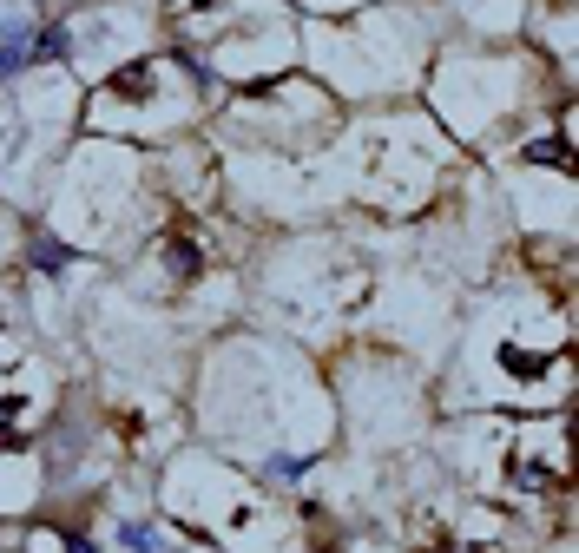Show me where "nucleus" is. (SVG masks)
Segmentation results:
<instances>
[{
  "label": "nucleus",
  "instance_id": "nucleus-1",
  "mask_svg": "<svg viewBox=\"0 0 579 553\" xmlns=\"http://www.w3.org/2000/svg\"><path fill=\"white\" fill-rule=\"evenodd\" d=\"M33 66V20H14V27L0 33V79H14Z\"/></svg>",
  "mask_w": 579,
  "mask_h": 553
},
{
  "label": "nucleus",
  "instance_id": "nucleus-2",
  "mask_svg": "<svg viewBox=\"0 0 579 553\" xmlns=\"http://www.w3.org/2000/svg\"><path fill=\"white\" fill-rule=\"evenodd\" d=\"M165 270H172V277H178V284H191V277H198V270H204V257H198V244H191V237H165Z\"/></svg>",
  "mask_w": 579,
  "mask_h": 553
},
{
  "label": "nucleus",
  "instance_id": "nucleus-3",
  "mask_svg": "<svg viewBox=\"0 0 579 553\" xmlns=\"http://www.w3.org/2000/svg\"><path fill=\"white\" fill-rule=\"evenodd\" d=\"M66 264H73V244H60V237H33V270H47V277H60Z\"/></svg>",
  "mask_w": 579,
  "mask_h": 553
},
{
  "label": "nucleus",
  "instance_id": "nucleus-4",
  "mask_svg": "<svg viewBox=\"0 0 579 553\" xmlns=\"http://www.w3.org/2000/svg\"><path fill=\"white\" fill-rule=\"evenodd\" d=\"M73 53V33L66 27H33V66L40 60H66Z\"/></svg>",
  "mask_w": 579,
  "mask_h": 553
},
{
  "label": "nucleus",
  "instance_id": "nucleus-5",
  "mask_svg": "<svg viewBox=\"0 0 579 553\" xmlns=\"http://www.w3.org/2000/svg\"><path fill=\"white\" fill-rule=\"evenodd\" d=\"M119 540H126L132 553H172V547H165V534H158V527H145V521H126V527H119Z\"/></svg>",
  "mask_w": 579,
  "mask_h": 553
},
{
  "label": "nucleus",
  "instance_id": "nucleus-6",
  "mask_svg": "<svg viewBox=\"0 0 579 553\" xmlns=\"http://www.w3.org/2000/svg\"><path fill=\"white\" fill-rule=\"evenodd\" d=\"M145 86H152V66H145V60H132L126 73L112 79V93H145Z\"/></svg>",
  "mask_w": 579,
  "mask_h": 553
},
{
  "label": "nucleus",
  "instance_id": "nucleus-7",
  "mask_svg": "<svg viewBox=\"0 0 579 553\" xmlns=\"http://www.w3.org/2000/svg\"><path fill=\"white\" fill-rule=\"evenodd\" d=\"M527 165H566V139H540V145H527Z\"/></svg>",
  "mask_w": 579,
  "mask_h": 553
},
{
  "label": "nucleus",
  "instance_id": "nucleus-8",
  "mask_svg": "<svg viewBox=\"0 0 579 553\" xmlns=\"http://www.w3.org/2000/svg\"><path fill=\"white\" fill-rule=\"evenodd\" d=\"M60 547H66V553H99V547H93V540H86V534H66Z\"/></svg>",
  "mask_w": 579,
  "mask_h": 553
},
{
  "label": "nucleus",
  "instance_id": "nucleus-9",
  "mask_svg": "<svg viewBox=\"0 0 579 553\" xmlns=\"http://www.w3.org/2000/svg\"><path fill=\"white\" fill-rule=\"evenodd\" d=\"M191 7H211V0H191Z\"/></svg>",
  "mask_w": 579,
  "mask_h": 553
}]
</instances>
